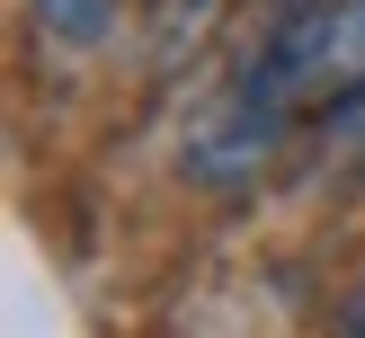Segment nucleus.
Segmentation results:
<instances>
[{"label": "nucleus", "instance_id": "f03ea898", "mask_svg": "<svg viewBox=\"0 0 365 338\" xmlns=\"http://www.w3.org/2000/svg\"><path fill=\"white\" fill-rule=\"evenodd\" d=\"M36 27L63 36V45H98L116 27V0H36Z\"/></svg>", "mask_w": 365, "mask_h": 338}, {"label": "nucleus", "instance_id": "7ed1b4c3", "mask_svg": "<svg viewBox=\"0 0 365 338\" xmlns=\"http://www.w3.org/2000/svg\"><path fill=\"white\" fill-rule=\"evenodd\" d=\"M339 338H365V285H356L348 302H339Z\"/></svg>", "mask_w": 365, "mask_h": 338}, {"label": "nucleus", "instance_id": "f257e3e1", "mask_svg": "<svg viewBox=\"0 0 365 338\" xmlns=\"http://www.w3.org/2000/svg\"><path fill=\"white\" fill-rule=\"evenodd\" d=\"M356 89H365V0H294L259 36V53L232 71V89L205 107V125L187 134V169L232 178L277 152L294 116L339 107Z\"/></svg>", "mask_w": 365, "mask_h": 338}]
</instances>
